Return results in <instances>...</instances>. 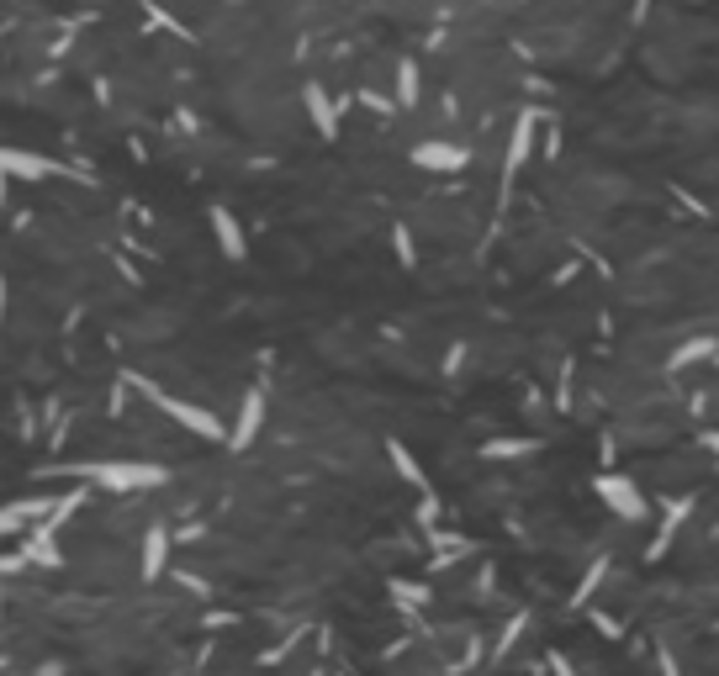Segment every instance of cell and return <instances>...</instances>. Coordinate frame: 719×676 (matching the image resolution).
Wrapping results in <instances>:
<instances>
[{
    "mask_svg": "<svg viewBox=\"0 0 719 676\" xmlns=\"http://www.w3.org/2000/svg\"><path fill=\"white\" fill-rule=\"evenodd\" d=\"M80 476L106 486V492H143V486L170 481V471H164V465H149V460H90V465H80Z\"/></svg>",
    "mask_w": 719,
    "mask_h": 676,
    "instance_id": "6da1fadb",
    "label": "cell"
},
{
    "mask_svg": "<svg viewBox=\"0 0 719 676\" xmlns=\"http://www.w3.org/2000/svg\"><path fill=\"white\" fill-rule=\"evenodd\" d=\"M133 381H138L143 391H149V402H154V407H159V412H164V418H170V423H180V428H186V434H196V439H212V444H217V439L228 444V428L217 423L207 407H196V402H180V397H170V391H159L154 381H143V375H133Z\"/></svg>",
    "mask_w": 719,
    "mask_h": 676,
    "instance_id": "7a4b0ae2",
    "label": "cell"
},
{
    "mask_svg": "<svg viewBox=\"0 0 719 676\" xmlns=\"http://www.w3.org/2000/svg\"><path fill=\"white\" fill-rule=\"evenodd\" d=\"M260 428H265V391L249 386L244 402H238V418L228 428V449H249L254 439H260Z\"/></svg>",
    "mask_w": 719,
    "mask_h": 676,
    "instance_id": "3957f363",
    "label": "cell"
},
{
    "mask_svg": "<svg viewBox=\"0 0 719 676\" xmlns=\"http://www.w3.org/2000/svg\"><path fill=\"white\" fill-rule=\"evenodd\" d=\"M598 497L608 502V513H619V518H645V497H640V486H635L630 476H619V471L598 476Z\"/></svg>",
    "mask_w": 719,
    "mask_h": 676,
    "instance_id": "277c9868",
    "label": "cell"
},
{
    "mask_svg": "<svg viewBox=\"0 0 719 676\" xmlns=\"http://www.w3.org/2000/svg\"><path fill=\"white\" fill-rule=\"evenodd\" d=\"M534 127H540V117H534V111H524V117L513 122V138H508V154H503V180H508V185L519 180V169H524L529 148H534Z\"/></svg>",
    "mask_w": 719,
    "mask_h": 676,
    "instance_id": "5b68a950",
    "label": "cell"
},
{
    "mask_svg": "<svg viewBox=\"0 0 719 676\" xmlns=\"http://www.w3.org/2000/svg\"><path fill=\"white\" fill-rule=\"evenodd\" d=\"M164 566H170V529L164 523H154L149 534H143V555H138V576L143 581H159Z\"/></svg>",
    "mask_w": 719,
    "mask_h": 676,
    "instance_id": "8992f818",
    "label": "cell"
},
{
    "mask_svg": "<svg viewBox=\"0 0 719 676\" xmlns=\"http://www.w3.org/2000/svg\"><path fill=\"white\" fill-rule=\"evenodd\" d=\"M0 169L16 180H48V175H59V164L43 159V154H27V148H0Z\"/></svg>",
    "mask_w": 719,
    "mask_h": 676,
    "instance_id": "52a82bcc",
    "label": "cell"
},
{
    "mask_svg": "<svg viewBox=\"0 0 719 676\" xmlns=\"http://www.w3.org/2000/svg\"><path fill=\"white\" fill-rule=\"evenodd\" d=\"M413 164L450 175V169H466V164H471V154H466V148H455V143H418V148H413Z\"/></svg>",
    "mask_w": 719,
    "mask_h": 676,
    "instance_id": "ba28073f",
    "label": "cell"
},
{
    "mask_svg": "<svg viewBox=\"0 0 719 676\" xmlns=\"http://www.w3.org/2000/svg\"><path fill=\"white\" fill-rule=\"evenodd\" d=\"M212 233H217V243H223V254L228 259H244L249 254V243H244V228L233 222V212L228 206H212Z\"/></svg>",
    "mask_w": 719,
    "mask_h": 676,
    "instance_id": "9c48e42d",
    "label": "cell"
},
{
    "mask_svg": "<svg viewBox=\"0 0 719 676\" xmlns=\"http://www.w3.org/2000/svg\"><path fill=\"white\" fill-rule=\"evenodd\" d=\"M302 101H307V111H312V127H318L323 138H334V133H339V117H334V106H328L323 85H307V90H302Z\"/></svg>",
    "mask_w": 719,
    "mask_h": 676,
    "instance_id": "30bf717a",
    "label": "cell"
},
{
    "mask_svg": "<svg viewBox=\"0 0 719 676\" xmlns=\"http://www.w3.org/2000/svg\"><path fill=\"white\" fill-rule=\"evenodd\" d=\"M714 354H719L714 338H693V344H682V349L667 354V370H688V365H698V360H714Z\"/></svg>",
    "mask_w": 719,
    "mask_h": 676,
    "instance_id": "8fae6325",
    "label": "cell"
},
{
    "mask_svg": "<svg viewBox=\"0 0 719 676\" xmlns=\"http://www.w3.org/2000/svg\"><path fill=\"white\" fill-rule=\"evenodd\" d=\"M418 90H423V85H418V64L402 59V64H397V101H402V106H418Z\"/></svg>",
    "mask_w": 719,
    "mask_h": 676,
    "instance_id": "7c38bea8",
    "label": "cell"
},
{
    "mask_svg": "<svg viewBox=\"0 0 719 676\" xmlns=\"http://www.w3.org/2000/svg\"><path fill=\"white\" fill-rule=\"evenodd\" d=\"M386 455H392V465H397V476H402V481H413V486H429V481H423V471H418V460H413V455H408V449H402L397 439L386 444Z\"/></svg>",
    "mask_w": 719,
    "mask_h": 676,
    "instance_id": "4fadbf2b",
    "label": "cell"
},
{
    "mask_svg": "<svg viewBox=\"0 0 719 676\" xmlns=\"http://www.w3.org/2000/svg\"><path fill=\"white\" fill-rule=\"evenodd\" d=\"M392 243H397V265L413 270V265H418V249H413V238H408V228H402V222L392 228Z\"/></svg>",
    "mask_w": 719,
    "mask_h": 676,
    "instance_id": "5bb4252c",
    "label": "cell"
},
{
    "mask_svg": "<svg viewBox=\"0 0 719 676\" xmlns=\"http://www.w3.org/2000/svg\"><path fill=\"white\" fill-rule=\"evenodd\" d=\"M22 529H27L22 507H16V502H11V507H0V534H22Z\"/></svg>",
    "mask_w": 719,
    "mask_h": 676,
    "instance_id": "9a60e30c",
    "label": "cell"
},
{
    "mask_svg": "<svg viewBox=\"0 0 719 676\" xmlns=\"http://www.w3.org/2000/svg\"><path fill=\"white\" fill-rule=\"evenodd\" d=\"M529 449H534V444L519 439V444H487V455H492V460H508V455H529Z\"/></svg>",
    "mask_w": 719,
    "mask_h": 676,
    "instance_id": "2e32d148",
    "label": "cell"
},
{
    "mask_svg": "<svg viewBox=\"0 0 719 676\" xmlns=\"http://www.w3.org/2000/svg\"><path fill=\"white\" fill-rule=\"evenodd\" d=\"M661 676H682V671H677V655H672L667 645H661Z\"/></svg>",
    "mask_w": 719,
    "mask_h": 676,
    "instance_id": "e0dca14e",
    "label": "cell"
},
{
    "mask_svg": "<svg viewBox=\"0 0 719 676\" xmlns=\"http://www.w3.org/2000/svg\"><path fill=\"white\" fill-rule=\"evenodd\" d=\"M704 449H709V455H719V428H709V434H704Z\"/></svg>",
    "mask_w": 719,
    "mask_h": 676,
    "instance_id": "ac0fdd59",
    "label": "cell"
},
{
    "mask_svg": "<svg viewBox=\"0 0 719 676\" xmlns=\"http://www.w3.org/2000/svg\"><path fill=\"white\" fill-rule=\"evenodd\" d=\"M0 323H6V275H0Z\"/></svg>",
    "mask_w": 719,
    "mask_h": 676,
    "instance_id": "d6986e66",
    "label": "cell"
},
{
    "mask_svg": "<svg viewBox=\"0 0 719 676\" xmlns=\"http://www.w3.org/2000/svg\"><path fill=\"white\" fill-rule=\"evenodd\" d=\"M0 618H6V587H0Z\"/></svg>",
    "mask_w": 719,
    "mask_h": 676,
    "instance_id": "ffe728a7",
    "label": "cell"
}]
</instances>
